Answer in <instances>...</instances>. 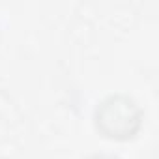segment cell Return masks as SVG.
I'll list each match as a JSON object with an SVG mask.
<instances>
[{
	"label": "cell",
	"instance_id": "obj_1",
	"mask_svg": "<svg viewBox=\"0 0 159 159\" xmlns=\"http://www.w3.org/2000/svg\"><path fill=\"white\" fill-rule=\"evenodd\" d=\"M98 125L111 137H127L139 127V111L127 98H111L98 109Z\"/></svg>",
	"mask_w": 159,
	"mask_h": 159
},
{
	"label": "cell",
	"instance_id": "obj_2",
	"mask_svg": "<svg viewBox=\"0 0 159 159\" xmlns=\"http://www.w3.org/2000/svg\"><path fill=\"white\" fill-rule=\"evenodd\" d=\"M90 159H116V157H109V155H94Z\"/></svg>",
	"mask_w": 159,
	"mask_h": 159
}]
</instances>
